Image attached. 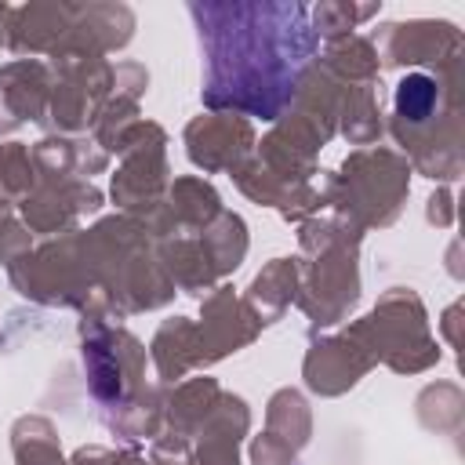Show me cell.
Listing matches in <instances>:
<instances>
[{
    "label": "cell",
    "instance_id": "cell-1",
    "mask_svg": "<svg viewBox=\"0 0 465 465\" xmlns=\"http://www.w3.org/2000/svg\"><path fill=\"white\" fill-rule=\"evenodd\" d=\"M207 40V102L276 116L312 51V29L298 4L193 7Z\"/></svg>",
    "mask_w": 465,
    "mask_h": 465
},
{
    "label": "cell",
    "instance_id": "cell-2",
    "mask_svg": "<svg viewBox=\"0 0 465 465\" xmlns=\"http://www.w3.org/2000/svg\"><path fill=\"white\" fill-rule=\"evenodd\" d=\"M432 98H436V87H432V80H425V76H407L403 84H400V113L403 116H411V120H421L429 109H432Z\"/></svg>",
    "mask_w": 465,
    "mask_h": 465
}]
</instances>
